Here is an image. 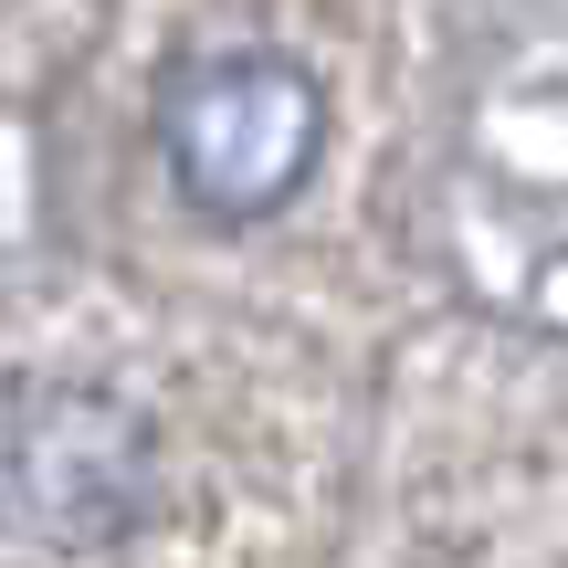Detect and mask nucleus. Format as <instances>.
Instances as JSON below:
<instances>
[{
  "label": "nucleus",
  "mask_w": 568,
  "mask_h": 568,
  "mask_svg": "<svg viewBox=\"0 0 568 568\" xmlns=\"http://www.w3.org/2000/svg\"><path fill=\"white\" fill-rule=\"evenodd\" d=\"M11 485L63 548H116L148 516V422L95 379L11 389Z\"/></svg>",
  "instance_id": "nucleus-2"
},
{
  "label": "nucleus",
  "mask_w": 568,
  "mask_h": 568,
  "mask_svg": "<svg viewBox=\"0 0 568 568\" xmlns=\"http://www.w3.org/2000/svg\"><path fill=\"white\" fill-rule=\"evenodd\" d=\"M316 148H326V84L295 53H264V42L190 63L159 95L169 190L190 211H211V222H264V211H284L316 180Z\"/></svg>",
  "instance_id": "nucleus-1"
}]
</instances>
